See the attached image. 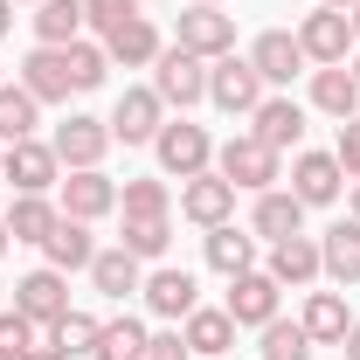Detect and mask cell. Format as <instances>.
Masks as SVG:
<instances>
[{
  "label": "cell",
  "mask_w": 360,
  "mask_h": 360,
  "mask_svg": "<svg viewBox=\"0 0 360 360\" xmlns=\"http://www.w3.org/2000/svg\"><path fill=\"white\" fill-rule=\"evenodd\" d=\"M14 312H28L35 319V326H56V319L70 312V277H63V270H28V277H21V284H14Z\"/></svg>",
  "instance_id": "cell-15"
},
{
  "label": "cell",
  "mask_w": 360,
  "mask_h": 360,
  "mask_svg": "<svg viewBox=\"0 0 360 360\" xmlns=\"http://www.w3.org/2000/svg\"><path fill=\"white\" fill-rule=\"evenodd\" d=\"M347 70H354V84H360V56H354V63H347Z\"/></svg>",
  "instance_id": "cell-48"
},
{
  "label": "cell",
  "mask_w": 360,
  "mask_h": 360,
  "mask_svg": "<svg viewBox=\"0 0 360 360\" xmlns=\"http://www.w3.org/2000/svg\"><path fill=\"white\" fill-rule=\"evenodd\" d=\"M208 270H222V277H243V270H257V236L250 229H208Z\"/></svg>",
  "instance_id": "cell-29"
},
{
  "label": "cell",
  "mask_w": 360,
  "mask_h": 360,
  "mask_svg": "<svg viewBox=\"0 0 360 360\" xmlns=\"http://www.w3.org/2000/svg\"><path fill=\"white\" fill-rule=\"evenodd\" d=\"M153 90H160V104L167 111H194L201 97H208V63L201 56H187V49H160V63H153Z\"/></svg>",
  "instance_id": "cell-4"
},
{
  "label": "cell",
  "mask_w": 360,
  "mask_h": 360,
  "mask_svg": "<svg viewBox=\"0 0 360 360\" xmlns=\"http://www.w3.org/2000/svg\"><path fill=\"white\" fill-rule=\"evenodd\" d=\"M42 257L49 270H90V257H97V243H90V222H77V215H63V222L49 229V243H42Z\"/></svg>",
  "instance_id": "cell-23"
},
{
  "label": "cell",
  "mask_w": 360,
  "mask_h": 360,
  "mask_svg": "<svg viewBox=\"0 0 360 360\" xmlns=\"http://www.w3.org/2000/svg\"><path fill=\"white\" fill-rule=\"evenodd\" d=\"M35 42L42 49H70L84 42V0H35Z\"/></svg>",
  "instance_id": "cell-24"
},
{
  "label": "cell",
  "mask_w": 360,
  "mask_h": 360,
  "mask_svg": "<svg viewBox=\"0 0 360 360\" xmlns=\"http://www.w3.org/2000/svg\"><path fill=\"white\" fill-rule=\"evenodd\" d=\"M347 14H354V42H360V0H354V7H347Z\"/></svg>",
  "instance_id": "cell-44"
},
{
  "label": "cell",
  "mask_w": 360,
  "mask_h": 360,
  "mask_svg": "<svg viewBox=\"0 0 360 360\" xmlns=\"http://www.w3.org/2000/svg\"><path fill=\"white\" fill-rule=\"evenodd\" d=\"M125 21H139V0H84V28H97V35H111Z\"/></svg>",
  "instance_id": "cell-39"
},
{
  "label": "cell",
  "mask_w": 360,
  "mask_h": 360,
  "mask_svg": "<svg viewBox=\"0 0 360 360\" xmlns=\"http://www.w3.org/2000/svg\"><path fill=\"white\" fill-rule=\"evenodd\" d=\"M139 298H146V312H160V319H187L194 305H201V284H194V270H174V264H160L146 284H139Z\"/></svg>",
  "instance_id": "cell-14"
},
{
  "label": "cell",
  "mask_w": 360,
  "mask_h": 360,
  "mask_svg": "<svg viewBox=\"0 0 360 360\" xmlns=\"http://www.w3.org/2000/svg\"><path fill=\"white\" fill-rule=\"evenodd\" d=\"M7 28H14V0H0V35H7Z\"/></svg>",
  "instance_id": "cell-43"
},
{
  "label": "cell",
  "mask_w": 360,
  "mask_h": 360,
  "mask_svg": "<svg viewBox=\"0 0 360 360\" xmlns=\"http://www.w3.org/2000/svg\"><path fill=\"white\" fill-rule=\"evenodd\" d=\"M0 160H7V146H0Z\"/></svg>",
  "instance_id": "cell-51"
},
{
  "label": "cell",
  "mask_w": 360,
  "mask_h": 360,
  "mask_svg": "<svg viewBox=\"0 0 360 360\" xmlns=\"http://www.w3.org/2000/svg\"><path fill=\"white\" fill-rule=\"evenodd\" d=\"M118 208L125 215H174V194H167V180H125Z\"/></svg>",
  "instance_id": "cell-38"
},
{
  "label": "cell",
  "mask_w": 360,
  "mask_h": 360,
  "mask_svg": "<svg viewBox=\"0 0 360 360\" xmlns=\"http://www.w3.org/2000/svg\"><path fill=\"white\" fill-rule=\"evenodd\" d=\"M21 90H28V97H35V104H70V63H63V49H28V56H21Z\"/></svg>",
  "instance_id": "cell-17"
},
{
  "label": "cell",
  "mask_w": 360,
  "mask_h": 360,
  "mask_svg": "<svg viewBox=\"0 0 360 360\" xmlns=\"http://www.w3.org/2000/svg\"><path fill=\"white\" fill-rule=\"evenodd\" d=\"M250 63H257V77L277 90V84H291V77L305 70V49H298V35H291V28H264V35L250 42Z\"/></svg>",
  "instance_id": "cell-18"
},
{
  "label": "cell",
  "mask_w": 360,
  "mask_h": 360,
  "mask_svg": "<svg viewBox=\"0 0 360 360\" xmlns=\"http://www.w3.org/2000/svg\"><path fill=\"white\" fill-rule=\"evenodd\" d=\"M0 84H7V77H0Z\"/></svg>",
  "instance_id": "cell-52"
},
{
  "label": "cell",
  "mask_w": 360,
  "mask_h": 360,
  "mask_svg": "<svg viewBox=\"0 0 360 360\" xmlns=\"http://www.w3.org/2000/svg\"><path fill=\"white\" fill-rule=\"evenodd\" d=\"M180 215L194 229H222V222H236V187H229L215 167L208 174H194V180H180Z\"/></svg>",
  "instance_id": "cell-11"
},
{
  "label": "cell",
  "mask_w": 360,
  "mask_h": 360,
  "mask_svg": "<svg viewBox=\"0 0 360 360\" xmlns=\"http://www.w3.org/2000/svg\"><path fill=\"white\" fill-rule=\"evenodd\" d=\"M340 187H347V174H340V160H333V153H298V160H291V194H298L305 208L340 201Z\"/></svg>",
  "instance_id": "cell-19"
},
{
  "label": "cell",
  "mask_w": 360,
  "mask_h": 360,
  "mask_svg": "<svg viewBox=\"0 0 360 360\" xmlns=\"http://www.w3.org/2000/svg\"><path fill=\"white\" fill-rule=\"evenodd\" d=\"M194 7H222V0H194Z\"/></svg>",
  "instance_id": "cell-50"
},
{
  "label": "cell",
  "mask_w": 360,
  "mask_h": 360,
  "mask_svg": "<svg viewBox=\"0 0 360 360\" xmlns=\"http://www.w3.org/2000/svg\"><path fill=\"white\" fill-rule=\"evenodd\" d=\"M354 125H360V118H354Z\"/></svg>",
  "instance_id": "cell-53"
},
{
  "label": "cell",
  "mask_w": 360,
  "mask_h": 360,
  "mask_svg": "<svg viewBox=\"0 0 360 360\" xmlns=\"http://www.w3.org/2000/svg\"><path fill=\"white\" fill-rule=\"evenodd\" d=\"M333 160H340V174L360 180V125H340V139H333Z\"/></svg>",
  "instance_id": "cell-40"
},
{
  "label": "cell",
  "mask_w": 360,
  "mask_h": 360,
  "mask_svg": "<svg viewBox=\"0 0 360 360\" xmlns=\"http://www.w3.org/2000/svg\"><path fill=\"white\" fill-rule=\"evenodd\" d=\"M340 347H347V360H360V319L347 326V340H340Z\"/></svg>",
  "instance_id": "cell-42"
},
{
  "label": "cell",
  "mask_w": 360,
  "mask_h": 360,
  "mask_svg": "<svg viewBox=\"0 0 360 360\" xmlns=\"http://www.w3.org/2000/svg\"><path fill=\"white\" fill-rule=\"evenodd\" d=\"M319 264H326V277L347 291V284H360V222L347 215V222H333L326 236H319Z\"/></svg>",
  "instance_id": "cell-22"
},
{
  "label": "cell",
  "mask_w": 360,
  "mask_h": 360,
  "mask_svg": "<svg viewBox=\"0 0 360 360\" xmlns=\"http://www.w3.org/2000/svg\"><path fill=\"white\" fill-rule=\"evenodd\" d=\"M0 257H7V222H0Z\"/></svg>",
  "instance_id": "cell-47"
},
{
  "label": "cell",
  "mask_w": 360,
  "mask_h": 360,
  "mask_svg": "<svg viewBox=\"0 0 360 360\" xmlns=\"http://www.w3.org/2000/svg\"><path fill=\"white\" fill-rule=\"evenodd\" d=\"M354 222H360V180H354Z\"/></svg>",
  "instance_id": "cell-45"
},
{
  "label": "cell",
  "mask_w": 360,
  "mask_h": 360,
  "mask_svg": "<svg viewBox=\"0 0 360 360\" xmlns=\"http://www.w3.org/2000/svg\"><path fill=\"white\" fill-rule=\"evenodd\" d=\"M0 180H7L14 194H49V187L63 180V160H56L49 139H14L7 160H0Z\"/></svg>",
  "instance_id": "cell-7"
},
{
  "label": "cell",
  "mask_w": 360,
  "mask_h": 360,
  "mask_svg": "<svg viewBox=\"0 0 360 360\" xmlns=\"http://www.w3.org/2000/svg\"><path fill=\"white\" fill-rule=\"evenodd\" d=\"M319 7H354V0H319Z\"/></svg>",
  "instance_id": "cell-46"
},
{
  "label": "cell",
  "mask_w": 360,
  "mask_h": 360,
  "mask_svg": "<svg viewBox=\"0 0 360 360\" xmlns=\"http://www.w3.org/2000/svg\"><path fill=\"white\" fill-rule=\"evenodd\" d=\"M270 277L277 284H291V291H305V284H319L326 277V264H319V236H284V243H270Z\"/></svg>",
  "instance_id": "cell-20"
},
{
  "label": "cell",
  "mask_w": 360,
  "mask_h": 360,
  "mask_svg": "<svg viewBox=\"0 0 360 360\" xmlns=\"http://www.w3.org/2000/svg\"><path fill=\"white\" fill-rule=\"evenodd\" d=\"M104 125H111L118 146H153L160 125H167V104H160V90H153V84H132L118 104H111V118H104Z\"/></svg>",
  "instance_id": "cell-9"
},
{
  "label": "cell",
  "mask_w": 360,
  "mask_h": 360,
  "mask_svg": "<svg viewBox=\"0 0 360 360\" xmlns=\"http://www.w3.org/2000/svg\"><path fill=\"white\" fill-rule=\"evenodd\" d=\"M35 125H42V104H35L21 84H0V146L35 139Z\"/></svg>",
  "instance_id": "cell-33"
},
{
  "label": "cell",
  "mask_w": 360,
  "mask_h": 360,
  "mask_svg": "<svg viewBox=\"0 0 360 360\" xmlns=\"http://www.w3.org/2000/svg\"><path fill=\"white\" fill-rule=\"evenodd\" d=\"M153 160H160V174L194 180V174H208V167H215V139H208V125L167 118V125H160V139H153Z\"/></svg>",
  "instance_id": "cell-3"
},
{
  "label": "cell",
  "mask_w": 360,
  "mask_h": 360,
  "mask_svg": "<svg viewBox=\"0 0 360 360\" xmlns=\"http://www.w3.org/2000/svg\"><path fill=\"white\" fill-rule=\"evenodd\" d=\"M180 340L194 347V360L236 354V319H229L222 305H215V312H208V305H194V312H187V333H180Z\"/></svg>",
  "instance_id": "cell-26"
},
{
  "label": "cell",
  "mask_w": 360,
  "mask_h": 360,
  "mask_svg": "<svg viewBox=\"0 0 360 360\" xmlns=\"http://www.w3.org/2000/svg\"><path fill=\"white\" fill-rule=\"evenodd\" d=\"M49 146H56V160H63V174H70V167H104V153H111L118 139H111V125H104V118L70 111V118L56 125V139H49Z\"/></svg>",
  "instance_id": "cell-10"
},
{
  "label": "cell",
  "mask_w": 360,
  "mask_h": 360,
  "mask_svg": "<svg viewBox=\"0 0 360 360\" xmlns=\"http://www.w3.org/2000/svg\"><path fill=\"white\" fill-rule=\"evenodd\" d=\"M250 236H257V243L305 236V201H298L291 187H264V194H257V215H250Z\"/></svg>",
  "instance_id": "cell-16"
},
{
  "label": "cell",
  "mask_w": 360,
  "mask_h": 360,
  "mask_svg": "<svg viewBox=\"0 0 360 360\" xmlns=\"http://www.w3.org/2000/svg\"><path fill=\"white\" fill-rule=\"evenodd\" d=\"M312 111L340 118V125H354V118H360V84H354V70H347V63L312 70Z\"/></svg>",
  "instance_id": "cell-21"
},
{
  "label": "cell",
  "mask_w": 360,
  "mask_h": 360,
  "mask_svg": "<svg viewBox=\"0 0 360 360\" xmlns=\"http://www.w3.org/2000/svg\"><path fill=\"white\" fill-rule=\"evenodd\" d=\"M63 63H70V84H77V90H97V84H104V70H111L104 42H70V49H63Z\"/></svg>",
  "instance_id": "cell-37"
},
{
  "label": "cell",
  "mask_w": 360,
  "mask_h": 360,
  "mask_svg": "<svg viewBox=\"0 0 360 360\" xmlns=\"http://www.w3.org/2000/svg\"><path fill=\"white\" fill-rule=\"evenodd\" d=\"M160 49H167V42H160V28H153L146 14L104 35V56H111V63H125V70H146V63H160Z\"/></svg>",
  "instance_id": "cell-27"
},
{
  "label": "cell",
  "mask_w": 360,
  "mask_h": 360,
  "mask_svg": "<svg viewBox=\"0 0 360 360\" xmlns=\"http://www.w3.org/2000/svg\"><path fill=\"white\" fill-rule=\"evenodd\" d=\"M146 360H194V347H187L180 333H153V340H146Z\"/></svg>",
  "instance_id": "cell-41"
},
{
  "label": "cell",
  "mask_w": 360,
  "mask_h": 360,
  "mask_svg": "<svg viewBox=\"0 0 360 360\" xmlns=\"http://www.w3.org/2000/svg\"><path fill=\"white\" fill-rule=\"evenodd\" d=\"M0 222H7V236H14V243H35V250H42L49 229L63 222V208H56L49 194H14V208H7Z\"/></svg>",
  "instance_id": "cell-25"
},
{
  "label": "cell",
  "mask_w": 360,
  "mask_h": 360,
  "mask_svg": "<svg viewBox=\"0 0 360 360\" xmlns=\"http://www.w3.org/2000/svg\"><path fill=\"white\" fill-rule=\"evenodd\" d=\"M250 132L264 139L270 153H298V146H305V104H298V97H264V104L250 111Z\"/></svg>",
  "instance_id": "cell-13"
},
{
  "label": "cell",
  "mask_w": 360,
  "mask_h": 360,
  "mask_svg": "<svg viewBox=\"0 0 360 360\" xmlns=\"http://www.w3.org/2000/svg\"><path fill=\"white\" fill-rule=\"evenodd\" d=\"M215 174H222L236 194H243V187H250V194H264V187L284 180V153H270L257 132H236L222 153H215Z\"/></svg>",
  "instance_id": "cell-1"
},
{
  "label": "cell",
  "mask_w": 360,
  "mask_h": 360,
  "mask_svg": "<svg viewBox=\"0 0 360 360\" xmlns=\"http://www.w3.org/2000/svg\"><path fill=\"white\" fill-rule=\"evenodd\" d=\"M264 360H312V333L298 319H270L264 326Z\"/></svg>",
  "instance_id": "cell-36"
},
{
  "label": "cell",
  "mask_w": 360,
  "mask_h": 360,
  "mask_svg": "<svg viewBox=\"0 0 360 360\" xmlns=\"http://www.w3.org/2000/svg\"><path fill=\"white\" fill-rule=\"evenodd\" d=\"M277 298H284V284H277L270 270H243V277H229L222 312L236 319V333H243V326H250V333H264L270 319H277Z\"/></svg>",
  "instance_id": "cell-8"
},
{
  "label": "cell",
  "mask_w": 360,
  "mask_h": 360,
  "mask_svg": "<svg viewBox=\"0 0 360 360\" xmlns=\"http://www.w3.org/2000/svg\"><path fill=\"white\" fill-rule=\"evenodd\" d=\"M298 326L312 333V347H340V340H347V326H354V312H347V298H340V291H312V298H305V312H298Z\"/></svg>",
  "instance_id": "cell-28"
},
{
  "label": "cell",
  "mask_w": 360,
  "mask_h": 360,
  "mask_svg": "<svg viewBox=\"0 0 360 360\" xmlns=\"http://www.w3.org/2000/svg\"><path fill=\"white\" fill-rule=\"evenodd\" d=\"M28 360H63V354H28Z\"/></svg>",
  "instance_id": "cell-49"
},
{
  "label": "cell",
  "mask_w": 360,
  "mask_h": 360,
  "mask_svg": "<svg viewBox=\"0 0 360 360\" xmlns=\"http://www.w3.org/2000/svg\"><path fill=\"white\" fill-rule=\"evenodd\" d=\"M97 326H104V319H90V312H63L56 326H49V354H63V360H84L90 347H97Z\"/></svg>",
  "instance_id": "cell-35"
},
{
  "label": "cell",
  "mask_w": 360,
  "mask_h": 360,
  "mask_svg": "<svg viewBox=\"0 0 360 360\" xmlns=\"http://www.w3.org/2000/svg\"><path fill=\"white\" fill-rule=\"evenodd\" d=\"M167 243H174V215H125V236H118V250H125V257L160 264V257H167Z\"/></svg>",
  "instance_id": "cell-30"
},
{
  "label": "cell",
  "mask_w": 360,
  "mask_h": 360,
  "mask_svg": "<svg viewBox=\"0 0 360 360\" xmlns=\"http://www.w3.org/2000/svg\"><path fill=\"white\" fill-rule=\"evenodd\" d=\"M56 208L77 215V222H104L118 208V180L104 174V167H70V174L56 180Z\"/></svg>",
  "instance_id": "cell-5"
},
{
  "label": "cell",
  "mask_w": 360,
  "mask_h": 360,
  "mask_svg": "<svg viewBox=\"0 0 360 360\" xmlns=\"http://www.w3.org/2000/svg\"><path fill=\"white\" fill-rule=\"evenodd\" d=\"M146 326L139 319H104L97 326V347H90V360H146Z\"/></svg>",
  "instance_id": "cell-32"
},
{
  "label": "cell",
  "mask_w": 360,
  "mask_h": 360,
  "mask_svg": "<svg viewBox=\"0 0 360 360\" xmlns=\"http://www.w3.org/2000/svg\"><path fill=\"white\" fill-rule=\"evenodd\" d=\"M49 354V326H35L28 312H0V360H28Z\"/></svg>",
  "instance_id": "cell-34"
},
{
  "label": "cell",
  "mask_w": 360,
  "mask_h": 360,
  "mask_svg": "<svg viewBox=\"0 0 360 360\" xmlns=\"http://www.w3.org/2000/svg\"><path fill=\"white\" fill-rule=\"evenodd\" d=\"M264 97H270V84L257 77V63H250V56H215V63H208V104H215V111L250 118Z\"/></svg>",
  "instance_id": "cell-2"
},
{
  "label": "cell",
  "mask_w": 360,
  "mask_h": 360,
  "mask_svg": "<svg viewBox=\"0 0 360 360\" xmlns=\"http://www.w3.org/2000/svg\"><path fill=\"white\" fill-rule=\"evenodd\" d=\"M187 56H201V63H215V56H236V14L222 7H187L180 14V35H174Z\"/></svg>",
  "instance_id": "cell-12"
},
{
  "label": "cell",
  "mask_w": 360,
  "mask_h": 360,
  "mask_svg": "<svg viewBox=\"0 0 360 360\" xmlns=\"http://www.w3.org/2000/svg\"><path fill=\"white\" fill-rule=\"evenodd\" d=\"M90 284H97L104 298H132L139 284H146V270H139V257H125V250H97V257H90Z\"/></svg>",
  "instance_id": "cell-31"
},
{
  "label": "cell",
  "mask_w": 360,
  "mask_h": 360,
  "mask_svg": "<svg viewBox=\"0 0 360 360\" xmlns=\"http://www.w3.org/2000/svg\"><path fill=\"white\" fill-rule=\"evenodd\" d=\"M291 35H298V49H305V63L333 70V63H347V49H354V14H347V7H312Z\"/></svg>",
  "instance_id": "cell-6"
}]
</instances>
